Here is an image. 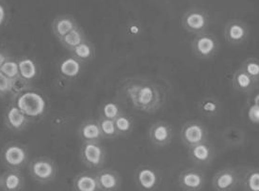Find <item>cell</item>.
<instances>
[{"label": "cell", "instance_id": "cell-1", "mask_svg": "<svg viewBox=\"0 0 259 191\" xmlns=\"http://www.w3.org/2000/svg\"><path fill=\"white\" fill-rule=\"evenodd\" d=\"M122 94L125 101L138 111L154 114L166 102V92L156 82L144 77H130L123 82Z\"/></svg>", "mask_w": 259, "mask_h": 191}, {"label": "cell", "instance_id": "cell-2", "mask_svg": "<svg viewBox=\"0 0 259 191\" xmlns=\"http://www.w3.org/2000/svg\"><path fill=\"white\" fill-rule=\"evenodd\" d=\"M181 26L191 34H202L208 31L210 16L208 12L202 8H191L182 15Z\"/></svg>", "mask_w": 259, "mask_h": 191}, {"label": "cell", "instance_id": "cell-3", "mask_svg": "<svg viewBox=\"0 0 259 191\" xmlns=\"http://www.w3.org/2000/svg\"><path fill=\"white\" fill-rule=\"evenodd\" d=\"M15 105L30 119L44 116L47 111V100L35 90H28L15 99Z\"/></svg>", "mask_w": 259, "mask_h": 191}, {"label": "cell", "instance_id": "cell-4", "mask_svg": "<svg viewBox=\"0 0 259 191\" xmlns=\"http://www.w3.org/2000/svg\"><path fill=\"white\" fill-rule=\"evenodd\" d=\"M1 159L7 169L21 170L29 163V153L25 145L19 142H10L4 146Z\"/></svg>", "mask_w": 259, "mask_h": 191}, {"label": "cell", "instance_id": "cell-5", "mask_svg": "<svg viewBox=\"0 0 259 191\" xmlns=\"http://www.w3.org/2000/svg\"><path fill=\"white\" fill-rule=\"evenodd\" d=\"M191 51L202 61H209L218 54L220 42L218 38L210 32L195 35L191 41Z\"/></svg>", "mask_w": 259, "mask_h": 191}, {"label": "cell", "instance_id": "cell-6", "mask_svg": "<svg viewBox=\"0 0 259 191\" xmlns=\"http://www.w3.org/2000/svg\"><path fill=\"white\" fill-rule=\"evenodd\" d=\"M28 170L31 177L37 183L49 184L53 182L58 172L54 161L47 157H37L28 163Z\"/></svg>", "mask_w": 259, "mask_h": 191}, {"label": "cell", "instance_id": "cell-7", "mask_svg": "<svg viewBox=\"0 0 259 191\" xmlns=\"http://www.w3.org/2000/svg\"><path fill=\"white\" fill-rule=\"evenodd\" d=\"M82 163L90 170H100L106 162L107 153L101 141L82 142L79 151Z\"/></svg>", "mask_w": 259, "mask_h": 191}, {"label": "cell", "instance_id": "cell-8", "mask_svg": "<svg viewBox=\"0 0 259 191\" xmlns=\"http://www.w3.org/2000/svg\"><path fill=\"white\" fill-rule=\"evenodd\" d=\"M180 138L182 144L189 149L194 145L208 140V130L204 123L199 121H188L181 127Z\"/></svg>", "mask_w": 259, "mask_h": 191}, {"label": "cell", "instance_id": "cell-9", "mask_svg": "<svg viewBox=\"0 0 259 191\" xmlns=\"http://www.w3.org/2000/svg\"><path fill=\"white\" fill-rule=\"evenodd\" d=\"M211 184L215 191H236L240 185V170L236 168L219 170L212 178Z\"/></svg>", "mask_w": 259, "mask_h": 191}, {"label": "cell", "instance_id": "cell-10", "mask_svg": "<svg viewBox=\"0 0 259 191\" xmlns=\"http://www.w3.org/2000/svg\"><path fill=\"white\" fill-rule=\"evenodd\" d=\"M134 180L141 191H156L161 183V174L157 169L142 165L134 173Z\"/></svg>", "mask_w": 259, "mask_h": 191}, {"label": "cell", "instance_id": "cell-11", "mask_svg": "<svg viewBox=\"0 0 259 191\" xmlns=\"http://www.w3.org/2000/svg\"><path fill=\"white\" fill-rule=\"evenodd\" d=\"M250 37V27L244 21L230 19L225 27V41L234 46L244 44Z\"/></svg>", "mask_w": 259, "mask_h": 191}, {"label": "cell", "instance_id": "cell-12", "mask_svg": "<svg viewBox=\"0 0 259 191\" xmlns=\"http://www.w3.org/2000/svg\"><path fill=\"white\" fill-rule=\"evenodd\" d=\"M148 137L151 144L158 148L170 145L174 139V129L170 123L165 121H157L151 124Z\"/></svg>", "mask_w": 259, "mask_h": 191}, {"label": "cell", "instance_id": "cell-13", "mask_svg": "<svg viewBox=\"0 0 259 191\" xmlns=\"http://www.w3.org/2000/svg\"><path fill=\"white\" fill-rule=\"evenodd\" d=\"M178 184L183 191H203L205 185V173L195 168L185 169L178 176Z\"/></svg>", "mask_w": 259, "mask_h": 191}, {"label": "cell", "instance_id": "cell-14", "mask_svg": "<svg viewBox=\"0 0 259 191\" xmlns=\"http://www.w3.org/2000/svg\"><path fill=\"white\" fill-rule=\"evenodd\" d=\"M188 156L191 162L194 165L199 167H206L209 166L215 159L216 149L209 140H206L189 148Z\"/></svg>", "mask_w": 259, "mask_h": 191}, {"label": "cell", "instance_id": "cell-15", "mask_svg": "<svg viewBox=\"0 0 259 191\" xmlns=\"http://www.w3.org/2000/svg\"><path fill=\"white\" fill-rule=\"evenodd\" d=\"M30 118L24 114L21 109L14 104L11 105L5 111L4 114V123L8 129L14 132H20L25 129L30 123Z\"/></svg>", "mask_w": 259, "mask_h": 191}, {"label": "cell", "instance_id": "cell-16", "mask_svg": "<svg viewBox=\"0 0 259 191\" xmlns=\"http://www.w3.org/2000/svg\"><path fill=\"white\" fill-rule=\"evenodd\" d=\"M97 183L100 191H118L122 185V178L118 171L105 168L96 172Z\"/></svg>", "mask_w": 259, "mask_h": 191}, {"label": "cell", "instance_id": "cell-17", "mask_svg": "<svg viewBox=\"0 0 259 191\" xmlns=\"http://www.w3.org/2000/svg\"><path fill=\"white\" fill-rule=\"evenodd\" d=\"M232 86L236 91L242 94H252L256 89L258 83L247 75L242 69H237L232 75Z\"/></svg>", "mask_w": 259, "mask_h": 191}, {"label": "cell", "instance_id": "cell-18", "mask_svg": "<svg viewBox=\"0 0 259 191\" xmlns=\"http://www.w3.org/2000/svg\"><path fill=\"white\" fill-rule=\"evenodd\" d=\"M25 186V177L20 170L8 169L1 174V189L3 191H22Z\"/></svg>", "mask_w": 259, "mask_h": 191}, {"label": "cell", "instance_id": "cell-19", "mask_svg": "<svg viewBox=\"0 0 259 191\" xmlns=\"http://www.w3.org/2000/svg\"><path fill=\"white\" fill-rule=\"evenodd\" d=\"M77 134L82 142L101 141L104 139L98 121L95 119H89L84 121L78 127Z\"/></svg>", "mask_w": 259, "mask_h": 191}, {"label": "cell", "instance_id": "cell-20", "mask_svg": "<svg viewBox=\"0 0 259 191\" xmlns=\"http://www.w3.org/2000/svg\"><path fill=\"white\" fill-rule=\"evenodd\" d=\"M83 63L73 56L64 58L59 63V74L66 80H73L81 74Z\"/></svg>", "mask_w": 259, "mask_h": 191}, {"label": "cell", "instance_id": "cell-21", "mask_svg": "<svg viewBox=\"0 0 259 191\" xmlns=\"http://www.w3.org/2000/svg\"><path fill=\"white\" fill-rule=\"evenodd\" d=\"M78 27L75 18L68 14L59 15L52 22V32L60 41L62 37L68 34L72 30Z\"/></svg>", "mask_w": 259, "mask_h": 191}, {"label": "cell", "instance_id": "cell-22", "mask_svg": "<svg viewBox=\"0 0 259 191\" xmlns=\"http://www.w3.org/2000/svg\"><path fill=\"white\" fill-rule=\"evenodd\" d=\"M74 191H100L95 172L82 171L78 173L72 183Z\"/></svg>", "mask_w": 259, "mask_h": 191}, {"label": "cell", "instance_id": "cell-23", "mask_svg": "<svg viewBox=\"0 0 259 191\" xmlns=\"http://www.w3.org/2000/svg\"><path fill=\"white\" fill-rule=\"evenodd\" d=\"M243 191H259V168L248 167L240 170V185Z\"/></svg>", "mask_w": 259, "mask_h": 191}, {"label": "cell", "instance_id": "cell-24", "mask_svg": "<svg viewBox=\"0 0 259 191\" xmlns=\"http://www.w3.org/2000/svg\"><path fill=\"white\" fill-rule=\"evenodd\" d=\"M197 110L203 116L214 118L218 115L221 110V103L216 97L205 96L198 101Z\"/></svg>", "mask_w": 259, "mask_h": 191}, {"label": "cell", "instance_id": "cell-25", "mask_svg": "<svg viewBox=\"0 0 259 191\" xmlns=\"http://www.w3.org/2000/svg\"><path fill=\"white\" fill-rule=\"evenodd\" d=\"M17 61L19 65L20 76L31 83L34 81L39 75L38 65L34 60L31 58H21Z\"/></svg>", "mask_w": 259, "mask_h": 191}, {"label": "cell", "instance_id": "cell-26", "mask_svg": "<svg viewBox=\"0 0 259 191\" xmlns=\"http://www.w3.org/2000/svg\"><path fill=\"white\" fill-rule=\"evenodd\" d=\"M71 56H73L76 60H78L82 63L90 62L95 58L96 51L95 47L88 40L83 41L79 45L69 51Z\"/></svg>", "mask_w": 259, "mask_h": 191}, {"label": "cell", "instance_id": "cell-27", "mask_svg": "<svg viewBox=\"0 0 259 191\" xmlns=\"http://www.w3.org/2000/svg\"><path fill=\"white\" fill-rule=\"evenodd\" d=\"M86 40L87 39H86L85 32L83 31L81 27L78 26L74 30L69 32L68 34L62 37V39L60 40V42L63 47L66 48L68 51H71L72 49L76 47L77 45H79L80 43Z\"/></svg>", "mask_w": 259, "mask_h": 191}, {"label": "cell", "instance_id": "cell-28", "mask_svg": "<svg viewBox=\"0 0 259 191\" xmlns=\"http://www.w3.org/2000/svg\"><path fill=\"white\" fill-rule=\"evenodd\" d=\"M223 138L225 140V144L229 147H238L242 144H244L246 140V135L244 131L235 127L230 126L225 130L223 134Z\"/></svg>", "mask_w": 259, "mask_h": 191}, {"label": "cell", "instance_id": "cell-29", "mask_svg": "<svg viewBox=\"0 0 259 191\" xmlns=\"http://www.w3.org/2000/svg\"><path fill=\"white\" fill-rule=\"evenodd\" d=\"M30 89H31V82L23 78L22 76H18L11 82V89H10L9 96L15 100L16 98H18L23 93L27 92Z\"/></svg>", "mask_w": 259, "mask_h": 191}, {"label": "cell", "instance_id": "cell-30", "mask_svg": "<svg viewBox=\"0 0 259 191\" xmlns=\"http://www.w3.org/2000/svg\"><path fill=\"white\" fill-rule=\"evenodd\" d=\"M117 132L119 136H127L133 131L134 128V121L133 118L128 116L127 114L123 113L120 116L117 117L114 120Z\"/></svg>", "mask_w": 259, "mask_h": 191}, {"label": "cell", "instance_id": "cell-31", "mask_svg": "<svg viewBox=\"0 0 259 191\" xmlns=\"http://www.w3.org/2000/svg\"><path fill=\"white\" fill-rule=\"evenodd\" d=\"M97 121L99 123V127L101 130V133H102L103 138L111 139V138H115V137L119 136L118 132H117L114 120H110V119L99 116V119Z\"/></svg>", "mask_w": 259, "mask_h": 191}, {"label": "cell", "instance_id": "cell-32", "mask_svg": "<svg viewBox=\"0 0 259 191\" xmlns=\"http://www.w3.org/2000/svg\"><path fill=\"white\" fill-rule=\"evenodd\" d=\"M124 112L122 107L118 103L113 101L104 103L100 109V116L110 120H115L117 117L120 116Z\"/></svg>", "mask_w": 259, "mask_h": 191}, {"label": "cell", "instance_id": "cell-33", "mask_svg": "<svg viewBox=\"0 0 259 191\" xmlns=\"http://www.w3.org/2000/svg\"><path fill=\"white\" fill-rule=\"evenodd\" d=\"M240 68L246 74L250 75L254 81L259 83V59L257 58H248L241 63Z\"/></svg>", "mask_w": 259, "mask_h": 191}, {"label": "cell", "instance_id": "cell-34", "mask_svg": "<svg viewBox=\"0 0 259 191\" xmlns=\"http://www.w3.org/2000/svg\"><path fill=\"white\" fill-rule=\"evenodd\" d=\"M0 72L6 75L8 78L11 80L20 76L18 61L14 60L13 58H9L5 63L2 65V67L0 69Z\"/></svg>", "mask_w": 259, "mask_h": 191}, {"label": "cell", "instance_id": "cell-35", "mask_svg": "<svg viewBox=\"0 0 259 191\" xmlns=\"http://www.w3.org/2000/svg\"><path fill=\"white\" fill-rule=\"evenodd\" d=\"M11 82L6 75L0 72V97L9 96L11 89Z\"/></svg>", "mask_w": 259, "mask_h": 191}, {"label": "cell", "instance_id": "cell-36", "mask_svg": "<svg viewBox=\"0 0 259 191\" xmlns=\"http://www.w3.org/2000/svg\"><path fill=\"white\" fill-rule=\"evenodd\" d=\"M8 11L6 7L0 3V27H3L4 24L7 22Z\"/></svg>", "mask_w": 259, "mask_h": 191}, {"label": "cell", "instance_id": "cell-37", "mask_svg": "<svg viewBox=\"0 0 259 191\" xmlns=\"http://www.w3.org/2000/svg\"><path fill=\"white\" fill-rule=\"evenodd\" d=\"M9 55L5 50H2L0 49V69L2 67V65L5 63V62L9 59Z\"/></svg>", "mask_w": 259, "mask_h": 191}, {"label": "cell", "instance_id": "cell-38", "mask_svg": "<svg viewBox=\"0 0 259 191\" xmlns=\"http://www.w3.org/2000/svg\"><path fill=\"white\" fill-rule=\"evenodd\" d=\"M0 189H1V175H0Z\"/></svg>", "mask_w": 259, "mask_h": 191}]
</instances>
